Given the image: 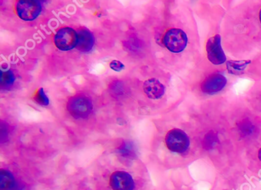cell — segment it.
Instances as JSON below:
<instances>
[{
  "mask_svg": "<svg viewBox=\"0 0 261 190\" xmlns=\"http://www.w3.org/2000/svg\"><path fill=\"white\" fill-rule=\"evenodd\" d=\"M258 158L261 161V148L259 149V153H258Z\"/></svg>",
  "mask_w": 261,
  "mask_h": 190,
  "instance_id": "d6986e66",
  "label": "cell"
},
{
  "mask_svg": "<svg viewBox=\"0 0 261 190\" xmlns=\"http://www.w3.org/2000/svg\"><path fill=\"white\" fill-rule=\"evenodd\" d=\"M238 128L241 134L244 136L250 135L254 132V126L247 119L244 120L242 122L240 123Z\"/></svg>",
  "mask_w": 261,
  "mask_h": 190,
  "instance_id": "9a60e30c",
  "label": "cell"
},
{
  "mask_svg": "<svg viewBox=\"0 0 261 190\" xmlns=\"http://www.w3.org/2000/svg\"><path fill=\"white\" fill-rule=\"evenodd\" d=\"M92 101L83 94H77L69 98L67 102L68 113L76 119H85L93 111Z\"/></svg>",
  "mask_w": 261,
  "mask_h": 190,
  "instance_id": "6da1fadb",
  "label": "cell"
},
{
  "mask_svg": "<svg viewBox=\"0 0 261 190\" xmlns=\"http://www.w3.org/2000/svg\"><path fill=\"white\" fill-rule=\"evenodd\" d=\"M188 43V37L180 28H171L163 37L165 47L173 53H180L184 50Z\"/></svg>",
  "mask_w": 261,
  "mask_h": 190,
  "instance_id": "3957f363",
  "label": "cell"
},
{
  "mask_svg": "<svg viewBox=\"0 0 261 190\" xmlns=\"http://www.w3.org/2000/svg\"><path fill=\"white\" fill-rule=\"evenodd\" d=\"M165 141L168 149L175 154H185L190 149V137L184 131L177 128L167 133Z\"/></svg>",
  "mask_w": 261,
  "mask_h": 190,
  "instance_id": "7a4b0ae2",
  "label": "cell"
},
{
  "mask_svg": "<svg viewBox=\"0 0 261 190\" xmlns=\"http://www.w3.org/2000/svg\"><path fill=\"white\" fill-rule=\"evenodd\" d=\"M259 22H260V23H261V10H260V11H259Z\"/></svg>",
  "mask_w": 261,
  "mask_h": 190,
  "instance_id": "ffe728a7",
  "label": "cell"
},
{
  "mask_svg": "<svg viewBox=\"0 0 261 190\" xmlns=\"http://www.w3.org/2000/svg\"><path fill=\"white\" fill-rule=\"evenodd\" d=\"M79 43L76 49L82 52H89L94 46V34L87 28H81L78 30Z\"/></svg>",
  "mask_w": 261,
  "mask_h": 190,
  "instance_id": "30bf717a",
  "label": "cell"
},
{
  "mask_svg": "<svg viewBox=\"0 0 261 190\" xmlns=\"http://www.w3.org/2000/svg\"><path fill=\"white\" fill-rule=\"evenodd\" d=\"M206 52L210 62L214 65H220L227 61L226 54L221 47L220 35H215L207 42Z\"/></svg>",
  "mask_w": 261,
  "mask_h": 190,
  "instance_id": "8992f818",
  "label": "cell"
},
{
  "mask_svg": "<svg viewBox=\"0 0 261 190\" xmlns=\"http://www.w3.org/2000/svg\"><path fill=\"white\" fill-rule=\"evenodd\" d=\"M227 84V79L223 74L214 73L208 76L201 85L202 92L214 94L221 91Z\"/></svg>",
  "mask_w": 261,
  "mask_h": 190,
  "instance_id": "ba28073f",
  "label": "cell"
},
{
  "mask_svg": "<svg viewBox=\"0 0 261 190\" xmlns=\"http://www.w3.org/2000/svg\"><path fill=\"white\" fill-rule=\"evenodd\" d=\"M16 186V180L14 176L5 170L0 171V189L1 190H14Z\"/></svg>",
  "mask_w": 261,
  "mask_h": 190,
  "instance_id": "7c38bea8",
  "label": "cell"
},
{
  "mask_svg": "<svg viewBox=\"0 0 261 190\" xmlns=\"http://www.w3.org/2000/svg\"><path fill=\"white\" fill-rule=\"evenodd\" d=\"M118 154L126 159L133 160L136 156V149L134 143L130 141L123 142L118 147Z\"/></svg>",
  "mask_w": 261,
  "mask_h": 190,
  "instance_id": "4fadbf2b",
  "label": "cell"
},
{
  "mask_svg": "<svg viewBox=\"0 0 261 190\" xmlns=\"http://www.w3.org/2000/svg\"><path fill=\"white\" fill-rule=\"evenodd\" d=\"M34 101L38 103L41 106H48L49 104V99L45 93L43 88H40L39 91L36 93L34 96Z\"/></svg>",
  "mask_w": 261,
  "mask_h": 190,
  "instance_id": "2e32d148",
  "label": "cell"
},
{
  "mask_svg": "<svg viewBox=\"0 0 261 190\" xmlns=\"http://www.w3.org/2000/svg\"><path fill=\"white\" fill-rule=\"evenodd\" d=\"M16 77L11 70L8 71H1L0 76V86L2 89L9 90L13 87L14 84Z\"/></svg>",
  "mask_w": 261,
  "mask_h": 190,
  "instance_id": "5bb4252c",
  "label": "cell"
},
{
  "mask_svg": "<svg viewBox=\"0 0 261 190\" xmlns=\"http://www.w3.org/2000/svg\"><path fill=\"white\" fill-rule=\"evenodd\" d=\"M39 1H40L41 3H46L47 0H39Z\"/></svg>",
  "mask_w": 261,
  "mask_h": 190,
  "instance_id": "44dd1931",
  "label": "cell"
},
{
  "mask_svg": "<svg viewBox=\"0 0 261 190\" xmlns=\"http://www.w3.org/2000/svg\"><path fill=\"white\" fill-rule=\"evenodd\" d=\"M109 68L114 71H117V72H119V71L124 70L125 66L121 61H118V60H114L109 63Z\"/></svg>",
  "mask_w": 261,
  "mask_h": 190,
  "instance_id": "ac0fdd59",
  "label": "cell"
},
{
  "mask_svg": "<svg viewBox=\"0 0 261 190\" xmlns=\"http://www.w3.org/2000/svg\"><path fill=\"white\" fill-rule=\"evenodd\" d=\"M251 63L250 60L248 61H226V66H227L228 71L230 74L234 75H241L244 74V70Z\"/></svg>",
  "mask_w": 261,
  "mask_h": 190,
  "instance_id": "8fae6325",
  "label": "cell"
},
{
  "mask_svg": "<svg viewBox=\"0 0 261 190\" xmlns=\"http://www.w3.org/2000/svg\"><path fill=\"white\" fill-rule=\"evenodd\" d=\"M143 91L148 98L157 100L164 95L165 87L158 79H151L144 82Z\"/></svg>",
  "mask_w": 261,
  "mask_h": 190,
  "instance_id": "9c48e42d",
  "label": "cell"
},
{
  "mask_svg": "<svg viewBox=\"0 0 261 190\" xmlns=\"http://www.w3.org/2000/svg\"><path fill=\"white\" fill-rule=\"evenodd\" d=\"M109 185L113 190H133L135 182L130 173L125 171H116L109 177Z\"/></svg>",
  "mask_w": 261,
  "mask_h": 190,
  "instance_id": "52a82bcc",
  "label": "cell"
},
{
  "mask_svg": "<svg viewBox=\"0 0 261 190\" xmlns=\"http://www.w3.org/2000/svg\"><path fill=\"white\" fill-rule=\"evenodd\" d=\"M16 10L17 16L21 19L30 22L39 17L43 7L39 0H18Z\"/></svg>",
  "mask_w": 261,
  "mask_h": 190,
  "instance_id": "5b68a950",
  "label": "cell"
},
{
  "mask_svg": "<svg viewBox=\"0 0 261 190\" xmlns=\"http://www.w3.org/2000/svg\"><path fill=\"white\" fill-rule=\"evenodd\" d=\"M54 43L59 50H71L77 47L79 43L78 31L70 27L60 28L54 36Z\"/></svg>",
  "mask_w": 261,
  "mask_h": 190,
  "instance_id": "277c9868",
  "label": "cell"
},
{
  "mask_svg": "<svg viewBox=\"0 0 261 190\" xmlns=\"http://www.w3.org/2000/svg\"><path fill=\"white\" fill-rule=\"evenodd\" d=\"M217 135L214 133L210 131L209 133L207 134V135L205 136V140H204V143H205V147L211 148L214 146V145L217 143Z\"/></svg>",
  "mask_w": 261,
  "mask_h": 190,
  "instance_id": "e0dca14e",
  "label": "cell"
}]
</instances>
